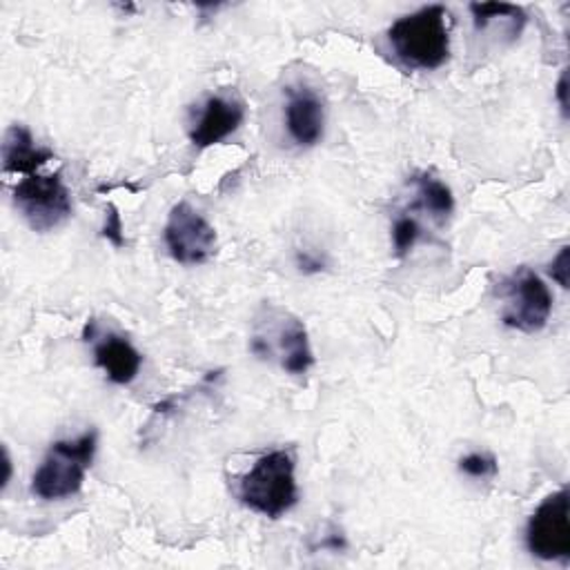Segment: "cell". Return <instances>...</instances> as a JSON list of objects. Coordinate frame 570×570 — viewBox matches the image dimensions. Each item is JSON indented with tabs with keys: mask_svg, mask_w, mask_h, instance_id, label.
<instances>
[{
	"mask_svg": "<svg viewBox=\"0 0 570 570\" xmlns=\"http://www.w3.org/2000/svg\"><path fill=\"white\" fill-rule=\"evenodd\" d=\"M387 40L405 67L439 69L450 58V13L443 4L421 7L392 22Z\"/></svg>",
	"mask_w": 570,
	"mask_h": 570,
	"instance_id": "6da1fadb",
	"label": "cell"
},
{
	"mask_svg": "<svg viewBox=\"0 0 570 570\" xmlns=\"http://www.w3.org/2000/svg\"><path fill=\"white\" fill-rule=\"evenodd\" d=\"M238 499L249 510L269 519L289 512L298 501L292 454L287 450H272L258 456L238 481Z\"/></svg>",
	"mask_w": 570,
	"mask_h": 570,
	"instance_id": "7a4b0ae2",
	"label": "cell"
},
{
	"mask_svg": "<svg viewBox=\"0 0 570 570\" xmlns=\"http://www.w3.org/2000/svg\"><path fill=\"white\" fill-rule=\"evenodd\" d=\"M96 448V430H87L76 439H60L51 443L40 468L33 472L31 492L42 501H60L78 494L94 461Z\"/></svg>",
	"mask_w": 570,
	"mask_h": 570,
	"instance_id": "3957f363",
	"label": "cell"
},
{
	"mask_svg": "<svg viewBox=\"0 0 570 570\" xmlns=\"http://www.w3.org/2000/svg\"><path fill=\"white\" fill-rule=\"evenodd\" d=\"M501 321L523 334H537L552 314V294L543 278L530 267H517L501 281Z\"/></svg>",
	"mask_w": 570,
	"mask_h": 570,
	"instance_id": "277c9868",
	"label": "cell"
},
{
	"mask_svg": "<svg viewBox=\"0 0 570 570\" xmlns=\"http://www.w3.org/2000/svg\"><path fill=\"white\" fill-rule=\"evenodd\" d=\"M13 205L36 232H51L71 216V196L60 178L53 174H29L11 191Z\"/></svg>",
	"mask_w": 570,
	"mask_h": 570,
	"instance_id": "5b68a950",
	"label": "cell"
},
{
	"mask_svg": "<svg viewBox=\"0 0 570 570\" xmlns=\"http://www.w3.org/2000/svg\"><path fill=\"white\" fill-rule=\"evenodd\" d=\"M528 550L543 561L570 559V499L568 490L561 488L548 494L532 512L525 525Z\"/></svg>",
	"mask_w": 570,
	"mask_h": 570,
	"instance_id": "8992f818",
	"label": "cell"
},
{
	"mask_svg": "<svg viewBox=\"0 0 570 570\" xmlns=\"http://www.w3.org/2000/svg\"><path fill=\"white\" fill-rule=\"evenodd\" d=\"M163 238L169 256L180 265H200L216 252V229L187 200L169 209Z\"/></svg>",
	"mask_w": 570,
	"mask_h": 570,
	"instance_id": "52a82bcc",
	"label": "cell"
},
{
	"mask_svg": "<svg viewBox=\"0 0 570 570\" xmlns=\"http://www.w3.org/2000/svg\"><path fill=\"white\" fill-rule=\"evenodd\" d=\"M245 120V105L236 98L209 96L198 122L189 131V140L194 147H212L234 134Z\"/></svg>",
	"mask_w": 570,
	"mask_h": 570,
	"instance_id": "ba28073f",
	"label": "cell"
},
{
	"mask_svg": "<svg viewBox=\"0 0 570 570\" xmlns=\"http://www.w3.org/2000/svg\"><path fill=\"white\" fill-rule=\"evenodd\" d=\"M285 127L292 140L301 147H314L323 138L325 109L321 98L307 89H289L285 105Z\"/></svg>",
	"mask_w": 570,
	"mask_h": 570,
	"instance_id": "9c48e42d",
	"label": "cell"
},
{
	"mask_svg": "<svg viewBox=\"0 0 570 570\" xmlns=\"http://www.w3.org/2000/svg\"><path fill=\"white\" fill-rule=\"evenodd\" d=\"M96 365L116 385L131 383L142 365V354L120 334L102 336L94 347Z\"/></svg>",
	"mask_w": 570,
	"mask_h": 570,
	"instance_id": "30bf717a",
	"label": "cell"
},
{
	"mask_svg": "<svg viewBox=\"0 0 570 570\" xmlns=\"http://www.w3.org/2000/svg\"><path fill=\"white\" fill-rule=\"evenodd\" d=\"M53 158V151L33 142L31 131L22 125H11L2 140V169L4 174H36Z\"/></svg>",
	"mask_w": 570,
	"mask_h": 570,
	"instance_id": "8fae6325",
	"label": "cell"
},
{
	"mask_svg": "<svg viewBox=\"0 0 570 570\" xmlns=\"http://www.w3.org/2000/svg\"><path fill=\"white\" fill-rule=\"evenodd\" d=\"M278 352H281V365L289 374L301 376L314 365L307 330L298 318L289 314H285L283 325L278 330Z\"/></svg>",
	"mask_w": 570,
	"mask_h": 570,
	"instance_id": "7c38bea8",
	"label": "cell"
},
{
	"mask_svg": "<svg viewBox=\"0 0 570 570\" xmlns=\"http://www.w3.org/2000/svg\"><path fill=\"white\" fill-rule=\"evenodd\" d=\"M412 183L416 187L419 207H423L436 223H443L454 209V198L450 187L443 180L434 178L432 174H414Z\"/></svg>",
	"mask_w": 570,
	"mask_h": 570,
	"instance_id": "4fadbf2b",
	"label": "cell"
},
{
	"mask_svg": "<svg viewBox=\"0 0 570 570\" xmlns=\"http://www.w3.org/2000/svg\"><path fill=\"white\" fill-rule=\"evenodd\" d=\"M470 13H472V20H474V27L481 31L485 29L492 20L497 18H503L508 20L514 29H523L525 24V11L517 4H510V2H472L470 4Z\"/></svg>",
	"mask_w": 570,
	"mask_h": 570,
	"instance_id": "5bb4252c",
	"label": "cell"
},
{
	"mask_svg": "<svg viewBox=\"0 0 570 570\" xmlns=\"http://www.w3.org/2000/svg\"><path fill=\"white\" fill-rule=\"evenodd\" d=\"M421 238V225L412 216H399L392 225V245L396 256H405Z\"/></svg>",
	"mask_w": 570,
	"mask_h": 570,
	"instance_id": "9a60e30c",
	"label": "cell"
},
{
	"mask_svg": "<svg viewBox=\"0 0 570 570\" xmlns=\"http://www.w3.org/2000/svg\"><path fill=\"white\" fill-rule=\"evenodd\" d=\"M459 470L472 479H490L497 474L499 465L490 452H470L459 461Z\"/></svg>",
	"mask_w": 570,
	"mask_h": 570,
	"instance_id": "2e32d148",
	"label": "cell"
},
{
	"mask_svg": "<svg viewBox=\"0 0 570 570\" xmlns=\"http://www.w3.org/2000/svg\"><path fill=\"white\" fill-rule=\"evenodd\" d=\"M102 236L114 245V247H122L125 245V232H122V220L120 214L114 205L107 207V216H105V227H102Z\"/></svg>",
	"mask_w": 570,
	"mask_h": 570,
	"instance_id": "e0dca14e",
	"label": "cell"
},
{
	"mask_svg": "<svg viewBox=\"0 0 570 570\" xmlns=\"http://www.w3.org/2000/svg\"><path fill=\"white\" fill-rule=\"evenodd\" d=\"M548 272H550L552 281H557L561 287H568V272H570V247L568 245H563L559 249V254L552 258Z\"/></svg>",
	"mask_w": 570,
	"mask_h": 570,
	"instance_id": "ac0fdd59",
	"label": "cell"
},
{
	"mask_svg": "<svg viewBox=\"0 0 570 570\" xmlns=\"http://www.w3.org/2000/svg\"><path fill=\"white\" fill-rule=\"evenodd\" d=\"M296 265H298V269L305 272V274H314V272H321V269H323V261L316 258V256H312V254H307V252L296 254Z\"/></svg>",
	"mask_w": 570,
	"mask_h": 570,
	"instance_id": "d6986e66",
	"label": "cell"
},
{
	"mask_svg": "<svg viewBox=\"0 0 570 570\" xmlns=\"http://www.w3.org/2000/svg\"><path fill=\"white\" fill-rule=\"evenodd\" d=\"M566 96H568V73L563 71L559 82H557V100H559V107H561L563 116L568 114V98Z\"/></svg>",
	"mask_w": 570,
	"mask_h": 570,
	"instance_id": "ffe728a7",
	"label": "cell"
}]
</instances>
